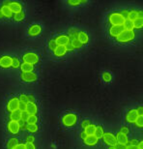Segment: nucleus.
Wrapping results in <instances>:
<instances>
[{
  "mask_svg": "<svg viewBox=\"0 0 143 149\" xmlns=\"http://www.w3.org/2000/svg\"><path fill=\"white\" fill-rule=\"evenodd\" d=\"M133 22L135 29H143V17H137Z\"/></svg>",
  "mask_w": 143,
  "mask_h": 149,
  "instance_id": "bb28decb",
  "label": "nucleus"
},
{
  "mask_svg": "<svg viewBox=\"0 0 143 149\" xmlns=\"http://www.w3.org/2000/svg\"><path fill=\"white\" fill-rule=\"evenodd\" d=\"M124 17L122 16L120 12H113L108 15V22L112 26H120L123 25L125 22Z\"/></svg>",
  "mask_w": 143,
  "mask_h": 149,
  "instance_id": "f03ea898",
  "label": "nucleus"
},
{
  "mask_svg": "<svg viewBox=\"0 0 143 149\" xmlns=\"http://www.w3.org/2000/svg\"><path fill=\"white\" fill-rule=\"evenodd\" d=\"M136 111H137L138 115H143V107L139 106L137 109H136Z\"/></svg>",
  "mask_w": 143,
  "mask_h": 149,
  "instance_id": "603ef678",
  "label": "nucleus"
},
{
  "mask_svg": "<svg viewBox=\"0 0 143 149\" xmlns=\"http://www.w3.org/2000/svg\"><path fill=\"white\" fill-rule=\"evenodd\" d=\"M135 31H129V30H124L119 36L116 38V41L120 44H126L130 43L135 40Z\"/></svg>",
  "mask_w": 143,
  "mask_h": 149,
  "instance_id": "7ed1b4c3",
  "label": "nucleus"
},
{
  "mask_svg": "<svg viewBox=\"0 0 143 149\" xmlns=\"http://www.w3.org/2000/svg\"><path fill=\"white\" fill-rule=\"evenodd\" d=\"M24 19H25V14H24V12H20V13L14 14V16H13V19H14L16 22H22V20Z\"/></svg>",
  "mask_w": 143,
  "mask_h": 149,
  "instance_id": "a878e982",
  "label": "nucleus"
},
{
  "mask_svg": "<svg viewBox=\"0 0 143 149\" xmlns=\"http://www.w3.org/2000/svg\"><path fill=\"white\" fill-rule=\"evenodd\" d=\"M86 136H87V135H86V134H85L84 131H82V132L80 133V139H81L82 141H83V139H84L86 138Z\"/></svg>",
  "mask_w": 143,
  "mask_h": 149,
  "instance_id": "6e6d98bb",
  "label": "nucleus"
},
{
  "mask_svg": "<svg viewBox=\"0 0 143 149\" xmlns=\"http://www.w3.org/2000/svg\"><path fill=\"white\" fill-rule=\"evenodd\" d=\"M19 111H26V104L19 102Z\"/></svg>",
  "mask_w": 143,
  "mask_h": 149,
  "instance_id": "37998d69",
  "label": "nucleus"
},
{
  "mask_svg": "<svg viewBox=\"0 0 143 149\" xmlns=\"http://www.w3.org/2000/svg\"><path fill=\"white\" fill-rule=\"evenodd\" d=\"M78 30L76 27H72L68 30V36H69L70 40H74V39H77L78 37Z\"/></svg>",
  "mask_w": 143,
  "mask_h": 149,
  "instance_id": "b1692460",
  "label": "nucleus"
},
{
  "mask_svg": "<svg viewBox=\"0 0 143 149\" xmlns=\"http://www.w3.org/2000/svg\"><path fill=\"white\" fill-rule=\"evenodd\" d=\"M54 40L56 42V44H57V46H64V47H66L67 45L71 42L70 38H69V36H68L67 34L58 35V36L56 37Z\"/></svg>",
  "mask_w": 143,
  "mask_h": 149,
  "instance_id": "f8f14e48",
  "label": "nucleus"
},
{
  "mask_svg": "<svg viewBox=\"0 0 143 149\" xmlns=\"http://www.w3.org/2000/svg\"><path fill=\"white\" fill-rule=\"evenodd\" d=\"M82 3H86V1H80V0H69L68 1V4L71 6H78Z\"/></svg>",
  "mask_w": 143,
  "mask_h": 149,
  "instance_id": "58836bf2",
  "label": "nucleus"
},
{
  "mask_svg": "<svg viewBox=\"0 0 143 149\" xmlns=\"http://www.w3.org/2000/svg\"><path fill=\"white\" fill-rule=\"evenodd\" d=\"M29 102H35V97H34V95H32V94L29 95Z\"/></svg>",
  "mask_w": 143,
  "mask_h": 149,
  "instance_id": "4d7b16f0",
  "label": "nucleus"
},
{
  "mask_svg": "<svg viewBox=\"0 0 143 149\" xmlns=\"http://www.w3.org/2000/svg\"><path fill=\"white\" fill-rule=\"evenodd\" d=\"M7 130L12 135H17L20 131V126L19 121L9 120L7 123Z\"/></svg>",
  "mask_w": 143,
  "mask_h": 149,
  "instance_id": "423d86ee",
  "label": "nucleus"
},
{
  "mask_svg": "<svg viewBox=\"0 0 143 149\" xmlns=\"http://www.w3.org/2000/svg\"><path fill=\"white\" fill-rule=\"evenodd\" d=\"M67 49H66V47L64 46H57L56 49L53 50V54L56 57H62V56H65L67 53Z\"/></svg>",
  "mask_w": 143,
  "mask_h": 149,
  "instance_id": "f3484780",
  "label": "nucleus"
},
{
  "mask_svg": "<svg viewBox=\"0 0 143 149\" xmlns=\"http://www.w3.org/2000/svg\"><path fill=\"white\" fill-rule=\"evenodd\" d=\"M129 12H130V11H129V10H126V9H125V10H122V11L120 12L122 16L124 17V19H128V16H129Z\"/></svg>",
  "mask_w": 143,
  "mask_h": 149,
  "instance_id": "49530a36",
  "label": "nucleus"
},
{
  "mask_svg": "<svg viewBox=\"0 0 143 149\" xmlns=\"http://www.w3.org/2000/svg\"><path fill=\"white\" fill-rule=\"evenodd\" d=\"M103 139L105 143L108 146H115L117 144V139H116V136L112 133H105L103 136Z\"/></svg>",
  "mask_w": 143,
  "mask_h": 149,
  "instance_id": "6e6552de",
  "label": "nucleus"
},
{
  "mask_svg": "<svg viewBox=\"0 0 143 149\" xmlns=\"http://www.w3.org/2000/svg\"><path fill=\"white\" fill-rule=\"evenodd\" d=\"M137 117H138V113H137V111H136V109H130L126 114V121L129 124H133V123H135Z\"/></svg>",
  "mask_w": 143,
  "mask_h": 149,
  "instance_id": "9b49d317",
  "label": "nucleus"
},
{
  "mask_svg": "<svg viewBox=\"0 0 143 149\" xmlns=\"http://www.w3.org/2000/svg\"><path fill=\"white\" fill-rule=\"evenodd\" d=\"M138 17V10H132L129 12V16H128L127 19H130L133 22L135 19H136Z\"/></svg>",
  "mask_w": 143,
  "mask_h": 149,
  "instance_id": "c756f323",
  "label": "nucleus"
},
{
  "mask_svg": "<svg viewBox=\"0 0 143 149\" xmlns=\"http://www.w3.org/2000/svg\"><path fill=\"white\" fill-rule=\"evenodd\" d=\"M19 143V139H17V138H11V139H8L7 143H6V148H7V149H13L14 147H16Z\"/></svg>",
  "mask_w": 143,
  "mask_h": 149,
  "instance_id": "4be33fe9",
  "label": "nucleus"
},
{
  "mask_svg": "<svg viewBox=\"0 0 143 149\" xmlns=\"http://www.w3.org/2000/svg\"><path fill=\"white\" fill-rule=\"evenodd\" d=\"M126 149H139L137 145H132V144H128L126 146Z\"/></svg>",
  "mask_w": 143,
  "mask_h": 149,
  "instance_id": "864d4df0",
  "label": "nucleus"
},
{
  "mask_svg": "<svg viewBox=\"0 0 143 149\" xmlns=\"http://www.w3.org/2000/svg\"><path fill=\"white\" fill-rule=\"evenodd\" d=\"M126 146L127 145H125V144H121V143H118L117 142V144L115 145V148L116 149H126Z\"/></svg>",
  "mask_w": 143,
  "mask_h": 149,
  "instance_id": "8fccbe9b",
  "label": "nucleus"
},
{
  "mask_svg": "<svg viewBox=\"0 0 143 149\" xmlns=\"http://www.w3.org/2000/svg\"><path fill=\"white\" fill-rule=\"evenodd\" d=\"M22 60L24 63L36 65L40 61V57H39V55L34 52H27L22 55Z\"/></svg>",
  "mask_w": 143,
  "mask_h": 149,
  "instance_id": "20e7f679",
  "label": "nucleus"
},
{
  "mask_svg": "<svg viewBox=\"0 0 143 149\" xmlns=\"http://www.w3.org/2000/svg\"><path fill=\"white\" fill-rule=\"evenodd\" d=\"M20 60L19 58L17 57H13V65H12V68H14V69H17V68H20Z\"/></svg>",
  "mask_w": 143,
  "mask_h": 149,
  "instance_id": "c9c22d12",
  "label": "nucleus"
},
{
  "mask_svg": "<svg viewBox=\"0 0 143 149\" xmlns=\"http://www.w3.org/2000/svg\"><path fill=\"white\" fill-rule=\"evenodd\" d=\"M116 139H117V142L118 143H121V144H125V145H128L129 144V136L128 135H125V134L119 132L116 134Z\"/></svg>",
  "mask_w": 143,
  "mask_h": 149,
  "instance_id": "dca6fc26",
  "label": "nucleus"
},
{
  "mask_svg": "<svg viewBox=\"0 0 143 149\" xmlns=\"http://www.w3.org/2000/svg\"><path fill=\"white\" fill-rule=\"evenodd\" d=\"M91 124V121L89 120V119H84V120H82L81 122V127H82V129L84 130L86 127L89 126V125Z\"/></svg>",
  "mask_w": 143,
  "mask_h": 149,
  "instance_id": "ea45409f",
  "label": "nucleus"
},
{
  "mask_svg": "<svg viewBox=\"0 0 143 149\" xmlns=\"http://www.w3.org/2000/svg\"><path fill=\"white\" fill-rule=\"evenodd\" d=\"M3 17H4V16H3L2 12H1V10H0V19H3Z\"/></svg>",
  "mask_w": 143,
  "mask_h": 149,
  "instance_id": "bf43d9fd",
  "label": "nucleus"
},
{
  "mask_svg": "<svg viewBox=\"0 0 143 149\" xmlns=\"http://www.w3.org/2000/svg\"><path fill=\"white\" fill-rule=\"evenodd\" d=\"M138 141L137 139H132L131 141H129V144H132V145H137L138 144Z\"/></svg>",
  "mask_w": 143,
  "mask_h": 149,
  "instance_id": "5fc2aeb1",
  "label": "nucleus"
},
{
  "mask_svg": "<svg viewBox=\"0 0 143 149\" xmlns=\"http://www.w3.org/2000/svg\"><path fill=\"white\" fill-rule=\"evenodd\" d=\"M124 29L125 30H129V31H133V22H132V20H130V19H126L125 20V22H124Z\"/></svg>",
  "mask_w": 143,
  "mask_h": 149,
  "instance_id": "cd10ccee",
  "label": "nucleus"
},
{
  "mask_svg": "<svg viewBox=\"0 0 143 149\" xmlns=\"http://www.w3.org/2000/svg\"><path fill=\"white\" fill-rule=\"evenodd\" d=\"M77 115L74 112H67L62 116V124L64 125V127L71 128L76 126L77 123Z\"/></svg>",
  "mask_w": 143,
  "mask_h": 149,
  "instance_id": "f257e3e1",
  "label": "nucleus"
},
{
  "mask_svg": "<svg viewBox=\"0 0 143 149\" xmlns=\"http://www.w3.org/2000/svg\"><path fill=\"white\" fill-rule=\"evenodd\" d=\"M20 70H22V73H30V72H34V65L28 64V63H22L20 65Z\"/></svg>",
  "mask_w": 143,
  "mask_h": 149,
  "instance_id": "412c9836",
  "label": "nucleus"
},
{
  "mask_svg": "<svg viewBox=\"0 0 143 149\" xmlns=\"http://www.w3.org/2000/svg\"><path fill=\"white\" fill-rule=\"evenodd\" d=\"M107 149H116L114 146H108V148H107Z\"/></svg>",
  "mask_w": 143,
  "mask_h": 149,
  "instance_id": "052dcab7",
  "label": "nucleus"
},
{
  "mask_svg": "<svg viewBox=\"0 0 143 149\" xmlns=\"http://www.w3.org/2000/svg\"><path fill=\"white\" fill-rule=\"evenodd\" d=\"M29 113L27 112V111H22V120H23V121H27V119H28V117H29Z\"/></svg>",
  "mask_w": 143,
  "mask_h": 149,
  "instance_id": "c03bdc74",
  "label": "nucleus"
},
{
  "mask_svg": "<svg viewBox=\"0 0 143 149\" xmlns=\"http://www.w3.org/2000/svg\"><path fill=\"white\" fill-rule=\"evenodd\" d=\"M26 111H27L29 114H35V115H37L38 107L35 104V102H29V103L26 104Z\"/></svg>",
  "mask_w": 143,
  "mask_h": 149,
  "instance_id": "a211bd4d",
  "label": "nucleus"
},
{
  "mask_svg": "<svg viewBox=\"0 0 143 149\" xmlns=\"http://www.w3.org/2000/svg\"><path fill=\"white\" fill-rule=\"evenodd\" d=\"M95 129H96V126H95V125H93V124H90L89 126L86 127L83 131H84L85 134H86L87 136H91V135H94Z\"/></svg>",
  "mask_w": 143,
  "mask_h": 149,
  "instance_id": "c85d7f7f",
  "label": "nucleus"
},
{
  "mask_svg": "<svg viewBox=\"0 0 143 149\" xmlns=\"http://www.w3.org/2000/svg\"><path fill=\"white\" fill-rule=\"evenodd\" d=\"M26 130L28 131L30 134H35V133H37L38 132V130H39V127H38V125L37 124H35V125H26V128H25Z\"/></svg>",
  "mask_w": 143,
  "mask_h": 149,
  "instance_id": "2f4dec72",
  "label": "nucleus"
},
{
  "mask_svg": "<svg viewBox=\"0 0 143 149\" xmlns=\"http://www.w3.org/2000/svg\"><path fill=\"white\" fill-rule=\"evenodd\" d=\"M26 123L28 125H35L38 123V116L35 115V114H30L29 115V117L27 119V121H26Z\"/></svg>",
  "mask_w": 143,
  "mask_h": 149,
  "instance_id": "7c9ffc66",
  "label": "nucleus"
},
{
  "mask_svg": "<svg viewBox=\"0 0 143 149\" xmlns=\"http://www.w3.org/2000/svg\"><path fill=\"white\" fill-rule=\"evenodd\" d=\"M25 149H36L34 142H25Z\"/></svg>",
  "mask_w": 143,
  "mask_h": 149,
  "instance_id": "79ce46f5",
  "label": "nucleus"
},
{
  "mask_svg": "<svg viewBox=\"0 0 143 149\" xmlns=\"http://www.w3.org/2000/svg\"><path fill=\"white\" fill-rule=\"evenodd\" d=\"M19 102H22V103H25L27 104L29 103V95H25V94H20L19 97Z\"/></svg>",
  "mask_w": 143,
  "mask_h": 149,
  "instance_id": "4c0bfd02",
  "label": "nucleus"
},
{
  "mask_svg": "<svg viewBox=\"0 0 143 149\" xmlns=\"http://www.w3.org/2000/svg\"><path fill=\"white\" fill-rule=\"evenodd\" d=\"M66 49H67V52H73V50H74V47L73 45H72L71 42L66 46Z\"/></svg>",
  "mask_w": 143,
  "mask_h": 149,
  "instance_id": "09e8293b",
  "label": "nucleus"
},
{
  "mask_svg": "<svg viewBox=\"0 0 143 149\" xmlns=\"http://www.w3.org/2000/svg\"><path fill=\"white\" fill-rule=\"evenodd\" d=\"M41 33H42V26L40 24H37V23L30 25L27 30L28 36H30V37H37Z\"/></svg>",
  "mask_w": 143,
  "mask_h": 149,
  "instance_id": "9d476101",
  "label": "nucleus"
},
{
  "mask_svg": "<svg viewBox=\"0 0 143 149\" xmlns=\"http://www.w3.org/2000/svg\"><path fill=\"white\" fill-rule=\"evenodd\" d=\"M135 124L137 128H141V129H143V115H138V117L136 119Z\"/></svg>",
  "mask_w": 143,
  "mask_h": 149,
  "instance_id": "e433bc0d",
  "label": "nucleus"
},
{
  "mask_svg": "<svg viewBox=\"0 0 143 149\" xmlns=\"http://www.w3.org/2000/svg\"><path fill=\"white\" fill-rule=\"evenodd\" d=\"M102 79L105 82H110L112 79V76L109 72H103L102 74Z\"/></svg>",
  "mask_w": 143,
  "mask_h": 149,
  "instance_id": "473e14b6",
  "label": "nucleus"
},
{
  "mask_svg": "<svg viewBox=\"0 0 143 149\" xmlns=\"http://www.w3.org/2000/svg\"><path fill=\"white\" fill-rule=\"evenodd\" d=\"M77 40H78L82 45H86V44H88V42H89V36L85 31H79Z\"/></svg>",
  "mask_w": 143,
  "mask_h": 149,
  "instance_id": "aec40b11",
  "label": "nucleus"
},
{
  "mask_svg": "<svg viewBox=\"0 0 143 149\" xmlns=\"http://www.w3.org/2000/svg\"><path fill=\"white\" fill-rule=\"evenodd\" d=\"M13 149H25V143H19L17 145L16 147H14Z\"/></svg>",
  "mask_w": 143,
  "mask_h": 149,
  "instance_id": "3c124183",
  "label": "nucleus"
},
{
  "mask_svg": "<svg viewBox=\"0 0 143 149\" xmlns=\"http://www.w3.org/2000/svg\"><path fill=\"white\" fill-rule=\"evenodd\" d=\"M103 135H105V130H103V126L101 125H97L96 126V129H95V133H94V136H96L97 139H103Z\"/></svg>",
  "mask_w": 143,
  "mask_h": 149,
  "instance_id": "5701e85b",
  "label": "nucleus"
},
{
  "mask_svg": "<svg viewBox=\"0 0 143 149\" xmlns=\"http://www.w3.org/2000/svg\"><path fill=\"white\" fill-rule=\"evenodd\" d=\"M20 79L22 80L23 82H35L38 80V76L37 74L34 72H30V73H22L20 74Z\"/></svg>",
  "mask_w": 143,
  "mask_h": 149,
  "instance_id": "0eeeda50",
  "label": "nucleus"
},
{
  "mask_svg": "<svg viewBox=\"0 0 143 149\" xmlns=\"http://www.w3.org/2000/svg\"><path fill=\"white\" fill-rule=\"evenodd\" d=\"M120 132L125 134V135H129V134H130V129H129V127H128V126H122L121 129H120Z\"/></svg>",
  "mask_w": 143,
  "mask_h": 149,
  "instance_id": "a19ab883",
  "label": "nucleus"
},
{
  "mask_svg": "<svg viewBox=\"0 0 143 149\" xmlns=\"http://www.w3.org/2000/svg\"><path fill=\"white\" fill-rule=\"evenodd\" d=\"M19 126H20V130H22V129H25L26 125H27V123H26L25 121L22 120V119H20V120L19 121Z\"/></svg>",
  "mask_w": 143,
  "mask_h": 149,
  "instance_id": "de8ad7c7",
  "label": "nucleus"
},
{
  "mask_svg": "<svg viewBox=\"0 0 143 149\" xmlns=\"http://www.w3.org/2000/svg\"><path fill=\"white\" fill-rule=\"evenodd\" d=\"M13 65V57L10 55H2L0 57V68L9 69Z\"/></svg>",
  "mask_w": 143,
  "mask_h": 149,
  "instance_id": "1a4fd4ad",
  "label": "nucleus"
},
{
  "mask_svg": "<svg viewBox=\"0 0 143 149\" xmlns=\"http://www.w3.org/2000/svg\"><path fill=\"white\" fill-rule=\"evenodd\" d=\"M35 141V136L33 135H29L25 138V142H34Z\"/></svg>",
  "mask_w": 143,
  "mask_h": 149,
  "instance_id": "a18cd8bd",
  "label": "nucleus"
},
{
  "mask_svg": "<svg viewBox=\"0 0 143 149\" xmlns=\"http://www.w3.org/2000/svg\"><path fill=\"white\" fill-rule=\"evenodd\" d=\"M22 119V111H16L10 113V120H14V121H19Z\"/></svg>",
  "mask_w": 143,
  "mask_h": 149,
  "instance_id": "393cba45",
  "label": "nucleus"
},
{
  "mask_svg": "<svg viewBox=\"0 0 143 149\" xmlns=\"http://www.w3.org/2000/svg\"><path fill=\"white\" fill-rule=\"evenodd\" d=\"M9 8H10V10L13 12V14H17V13H20V12H22V3H19L17 1H10Z\"/></svg>",
  "mask_w": 143,
  "mask_h": 149,
  "instance_id": "4468645a",
  "label": "nucleus"
},
{
  "mask_svg": "<svg viewBox=\"0 0 143 149\" xmlns=\"http://www.w3.org/2000/svg\"><path fill=\"white\" fill-rule=\"evenodd\" d=\"M19 99L17 97H12L10 100L7 102L6 105V109L9 112H13L16 111H19Z\"/></svg>",
  "mask_w": 143,
  "mask_h": 149,
  "instance_id": "39448f33",
  "label": "nucleus"
},
{
  "mask_svg": "<svg viewBox=\"0 0 143 149\" xmlns=\"http://www.w3.org/2000/svg\"><path fill=\"white\" fill-rule=\"evenodd\" d=\"M137 146H138L139 149H143V141H140L138 142Z\"/></svg>",
  "mask_w": 143,
  "mask_h": 149,
  "instance_id": "13d9d810",
  "label": "nucleus"
},
{
  "mask_svg": "<svg viewBox=\"0 0 143 149\" xmlns=\"http://www.w3.org/2000/svg\"><path fill=\"white\" fill-rule=\"evenodd\" d=\"M71 43L74 46V49H80L83 47V45L80 43V42L77 40V39H74V40H71Z\"/></svg>",
  "mask_w": 143,
  "mask_h": 149,
  "instance_id": "72a5a7b5",
  "label": "nucleus"
},
{
  "mask_svg": "<svg viewBox=\"0 0 143 149\" xmlns=\"http://www.w3.org/2000/svg\"><path fill=\"white\" fill-rule=\"evenodd\" d=\"M125 30L124 26L120 25V26H110L109 28V36L111 38H117L119 35H120L122 32Z\"/></svg>",
  "mask_w": 143,
  "mask_h": 149,
  "instance_id": "ddd939ff",
  "label": "nucleus"
},
{
  "mask_svg": "<svg viewBox=\"0 0 143 149\" xmlns=\"http://www.w3.org/2000/svg\"><path fill=\"white\" fill-rule=\"evenodd\" d=\"M47 47H49V49L50 50H54L56 49V47H57V44H56V42L54 39H50V40L47 42Z\"/></svg>",
  "mask_w": 143,
  "mask_h": 149,
  "instance_id": "f704fd0d",
  "label": "nucleus"
},
{
  "mask_svg": "<svg viewBox=\"0 0 143 149\" xmlns=\"http://www.w3.org/2000/svg\"><path fill=\"white\" fill-rule=\"evenodd\" d=\"M0 10H1L3 16L4 17H7V19H11V17H13L14 14L13 12L10 10V8H9V6H6V5H2L1 7H0Z\"/></svg>",
  "mask_w": 143,
  "mask_h": 149,
  "instance_id": "6ab92c4d",
  "label": "nucleus"
},
{
  "mask_svg": "<svg viewBox=\"0 0 143 149\" xmlns=\"http://www.w3.org/2000/svg\"><path fill=\"white\" fill-rule=\"evenodd\" d=\"M83 142H84V144L87 145V146H95V145H97L98 142H99V139H97L94 135L87 136L83 139Z\"/></svg>",
  "mask_w": 143,
  "mask_h": 149,
  "instance_id": "2eb2a0df",
  "label": "nucleus"
}]
</instances>
